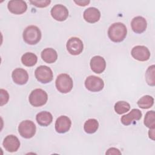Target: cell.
<instances>
[{"label": "cell", "instance_id": "obj_2", "mask_svg": "<svg viewBox=\"0 0 155 155\" xmlns=\"http://www.w3.org/2000/svg\"><path fill=\"white\" fill-rule=\"evenodd\" d=\"M23 39L28 44H36L41 39V32L40 29L35 25L28 26L24 30Z\"/></svg>", "mask_w": 155, "mask_h": 155}, {"label": "cell", "instance_id": "obj_21", "mask_svg": "<svg viewBox=\"0 0 155 155\" xmlns=\"http://www.w3.org/2000/svg\"><path fill=\"white\" fill-rule=\"evenodd\" d=\"M38 61L37 56L30 52L24 53L21 57V62L25 66L32 67L34 66Z\"/></svg>", "mask_w": 155, "mask_h": 155}, {"label": "cell", "instance_id": "obj_17", "mask_svg": "<svg viewBox=\"0 0 155 155\" xmlns=\"http://www.w3.org/2000/svg\"><path fill=\"white\" fill-rule=\"evenodd\" d=\"M142 116L140 110L137 108H134L130 111L129 113L122 116L120 120L124 125H129L131 124L133 120H139Z\"/></svg>", "mask_w": 155, "mask_h": 155}, {"label": "cell", "instance_id": "obj_20", "mask_svg": "<svg viewBox=\"0 0 155 155\" xmlns=\"http://www.w3.org/2000/svg\"><path fill=\"white\" fill-rule=\"evenodd\" d=\"M36 119L39 125L43 127L49 125L53 121L52 114L48 111H41L37 114Z\"/></svg>", "mask_w": 155, "mask_h": 155}, {"label": "cell", "instance_id": "obj_18", "mask_svg": "<svg viewBox=\"0 0 155 155\" xmlns=\"http://www.w3.org/2000/svg\"><path fill=\"white\" fill-rule=\"evenodd\" d=\"M83 16L87 22L94 23L99 20L101 18V12L95 7H89L85 10Z\"/></svg>", "mask_w": 155, "mask_h": 155}, {"label": "cell", "instance_id": "obj_29", "mask_svg": "<svg viewBox=\"0 0 155 155\" xmlns=\"http://www.w3.org/2000/svg\"><path fill=\"white\" fill-rule=\"evenodd\" d=\"M106 154H121V153L118 149L112 147L107 150V151L106 152Z\"/></svg>", "mask_w": 155, "mask_h": 155}, {"label": "cell", "instance_id": "obj_26", "mask_svg": "<svg viewBox=\"0 0 155 155\" xmlns=\"http://www.w3.org/2000/svg\"><path fill=\"white\" fill-rule=\"evenodd\" d=\"M155 113L153 110L148 111L144 118V124L145 125L149 128L150 129H153L155 128Z\"/></svg>", "mask_w": 155, "mask_h": 155}, {"label": "cell", "instance_id": "obj_28", "mask_svg": "<svg viewBox=\"0 0 155 155\" xmlns=\"http://www.w3.org/2000/svg\"><path fill=\"white\" fill-rule=\"evenodd\" d=\"M0 93H1V106H2L4 104L7 103L9 99V95L8 92L4 89H1Z\"/></svg>", "mask_w": 155, "mask_h": 155}, {"label": "cell", "instance_id": "obj_11", "mask_svg": "<svg viewBox=\"0 0 155 155\" xmlns=\"http://www.w3.org/2000/svg\"><path fill=\"white\" fill-rule=\"evenodd\" d=\"M9 11L15 15H21L26 12L27 9V3L22 0H12L7 5Z\"/></svg>", "mask_w": 155, "mask_h": 155}, {"label": "cell", "instance_id": "obj_10", "mask_svg": "<svg viewBox=\"0 0 155 155\" xmlns=\"http://www.w3.org/2000/svg\"><path fill=\"white\" fill-rule=\"evenodd\" d=\"M51 15L56 21H64L68 16V10L65 6L62 4H56L52 7Z\"/></svg>", "mask_w": 155, "mask_h": 155}, {"label": "cell", "instance_id": "obj_8", "mask_svg": "<svg viewBox=\"0 0 155 155\" xmlns=\"http://www.w3.org/2000/svg\"><path fill=\"white\" fill-rule=\"evenodd\" d=\"M66 47L70 54L72 55H78L82 52L84 44L79 38L72 37L68 40Z\"/></svg>", "mask_w": 155, "mask_h": 155}, {"label": "cell", "instance_id": "obj_16", "mask_svg": "<svg viewBox=\"0 0 155 155\" xmlns=\"http://www.w3.org/2000/svg\"><path fill=\"white\" fill-rule=\"evenodd\" d=\"M133 31L136 33H142L145 31L147 27L146 19L140 16L134 18L131 22Z\"/></svg>", "mask_w": 155, "mask_h": 155}, {"label": "cell", "instance_id": "obj_30", "mask_svg": "<svg viewBox=\"0 0 155 155\" xmlns=\"http://www.w3.org/2000/svg\"><path fill=\"white\" fill-rule=\"evenodd\" d=\"M74 2L79 6H85L90 2V1H74Z\"/></svg>", "mask_w": 155, "mask_h": 155}, {"label": "cell", "instance_id": "obj_9", "mask_svg": "<svg viewBox=\"0 0 155 155\" xmlns=\"http://www.w3.org/2000/svg\"><path fill=\"white\" fill-rule=\"evenodd\" d=\"M133 58L139 61H146L150 58V52L148 48L143 45H136L131 51Z\"/></svg>", "mask_w": 155, "mask_h": 155}, {"label": "cell", "instance_id": "obj_27", "mask_svg": "<svg viewBox=\"0 0 155 155\" xmlns=\"http://www.w3.org/2000/svg\"><path fill=\"white\" fill-rule=\"evenodd\" d=\"M30 2L37 7H47L51 2V1L50 0H39V1H30Z\"/></svg>", "mask_w": 155, "mask_h": 155}, {"label": "cell", "instance_id": "obj_5", "mask_svg": "<svg viewBox=\"0 0 155 155\" xmlns=\"http://www.w3.org/2000/svg\"><path fill=\"white\" fill-rule=\"evenodd\" d=\"M36 125L33 122L30 120L22 121L18 126L19 134L24 138L30 139L34 136L36 133Z\"/></svg>", "mask_w": 155, "mask_h": 155}, {"label": "cell", "instance_id": "obj_31", "mask_svg": "<svg viewBox=\"0 0 155 155\" xmlns=\"http://www.w3.org/2000/svg\"><path fill=\"white\" fill-rule=\"evenodd\" d=\"M148 135H149V137L150 139H151L152 140H154V128L153 129H150L149 130L148 132Z\"/></svg>", "mask_w": 155, "mask_h": 155}, {"label": "cell", "instance_id": "obj_12", "mask_svg": "<svg viewBox=\"0 0 155 155\" xmlns=\"http://www.w3.org/2000/svg\"><path fill=\"white\" fill-rule=\"evenodd\" d=\"M2 145L6 151L12 153L16 151L19 149L20 142L16 136L10 134L5 137Z\"/></svg>", "mask_w": 155, "mask_h": 155}, {"label": "cell", "instance_id": "obj_3", "mask_svg": "<svg viewBox=\"0 0 155 155\" xmlns=\"http://www.w3.org/2000/svg\"><path fill=\"white\" fill-rule=\"evenodd\" d=\"M55 85L57 90L62 93L70 92L73 86L71 78L66 73H62L58 75L56 79Z\"/></svg>", "mask_w": 155, "mask_h": 155}, {"label": "cell", "instance_id": "obj_19", "mask_svg": "<svg viewBox=\"0 0 155 155\" xmlns=\"http://www.w3.org/2000/svg\"><path fill=\"white\" fill-rule=\"evenodd\" d=\"M41 55L42 60L48 64L54 62L58 58L56 51L51 48H45L42 51Z\"/></svg>", "mask_w": 155, "mask_h": 155}, {"label": "cell", "instance_id": "obj_23", "mask_svg": "<svg viewBox=\"0 0 155 155\" xmlns=\"http://www.w3.org/2000/svg\"><path fill=\"white\" fill-rule=\"evenodd\" d=\"M154 104V98L149 95H145L142 97L137 101L138 106L142 109H148L151 108Z\"/></svg>", "mask_w": 155, "mask_h": 155}, {"label": "cell", "instance_id": "obj_22", "mask_svg": "<svg viewBox=\"0 0 155 155\" xmlns=\"http://www.w3.org/2000/svg\"><path fill=\"white\" fill-rule=\"evenodd\" d=\"M99 127V123L95 119H89L84 124V131L88 134H93L95 133Z\"/></svg>", "mask_w": 155, "mask_h": 155}, {"label": "cell", "instance_id": "obj_25", "mask_svg": "<svg viewBox=\"0 0 155 155\" xmlns=\"http://www.w3.org/2000/svg\"><path fill=\"white\" fill-rule=\"evenodd\" d=\"M130 109V105L125 101H118L114 105V110L118 114H124Z\"/></svg>", "mask_w": 155, "mask_h": 155}, {"label": "cell", "instance_id": "obj_4", "mask_svg": "<svg viewBox=\"0 0 155 155\" xmlns=\"http://www.w3.org/2000/svg\"><path fill=\"white\" fill-rule=\"evenodd\" d=\"M28 99L30 104L33 107H41L47 103L48 95L42 89L36 88L31 92Z\"/></svg>", "mask_w": 155, "mask_h": 155}, {"label": "cell", "instance_id": "obj_14", "mask_svg": "<svg viewBox=\"0 0 155 155\" xmlns=\"http://www.w3.org/2000/svg\"><path fill=\"white\" fill-rule=\"evenodd\" d=\"M90 67L93 72L100 74L102 73L106 67V62L101 56H95L90 60Z\"/></svg>", "mask_w": 155, "mask_h": 155}, {"label": "cell", "instance_id": "obj_1", "mask_svg": "<svg viewBox=\"0 0 155 155\" xmlns=\"http://www.w3.org/2000/svg\"><path fill=\"white\" fill-rule=\"evenodd\" d=\"M127 34V27L121 22H116L111 24L108 30L109 38L114 42L122 41L125 38Z\"/></svg>", "mask_w": 155, "mask_h": 155}, {"label": "cell", "instance_id": "obj_15", "mask_svg": "<svg viewBox=\"0 0 155 155\" xmlns=\"http://www.w3.org/2000/svg\"><path fill=\"white\" fill-rule=\"evenodd\" d=\"M13 82L18 85H24L28 80V74L27 71L22 68L15 69L12 74Z\"/></svg>", "mask_w": 155, "mask_h": 155}, {"label": "cell", "instance_id": "obj_24", "mask_svg": "<svg viewBox=\"0 0 155 155\" xmlns=\"http://www.w3.org/2000/svg\"><path fill=\"white\" fill-rule=\"evenodd\" d=\"M154 73H155V66L154 65H152L150 66L145 73V79L147 84L150 86H154L155 85V78H154Z\"/></svg>", "mask_w": 155, "mask_h": 155}, {"label": "cell", "instance_id": "obj_13", "mask_svg": "<svg viewBox=\"0 0 155 155\" xmlns=\"http://www.w3.org/2000/svg\"><path fill=\"white\" fill-rule=\"evenodd\" d=\"M71 125V121L66 116H61L55 122V130L59 133H65L67 132Z\"/></svg>", "mask_w": 155, "mask_h": 155}, {"label": "cell", "instance_id": "obj_7", "mask_svg": "<svg viewBox=\"0 0 155 155\" xmlns=\"http://www.w3.org/2000/svg\"><path fill=\"white\" fill-rule=\"evenodd\" d=\"M85 86L87 90L92 92H97L102 90L104 87L103 80L96 76H89L85 81Z\"/></svg>", "mask_w": 155, "mask_h": 155}, {"label": "cell", "instance_id": "obj_6", "mask_svg": "<svg viewBox=\"0 0 155 155\" xmlns=\"http://www.w3.org/2000/svg\"><path fill=\"white\" fill-rule=\"evenodd\" d=\"M35 75L36 79L42 84H47L51 82L53 78L51 69L46 65H41L37 67L35 71Z\"/></svg>", "mask_w": 155, "mask_h": 155}]
</instances>
